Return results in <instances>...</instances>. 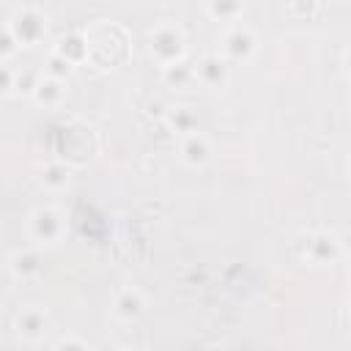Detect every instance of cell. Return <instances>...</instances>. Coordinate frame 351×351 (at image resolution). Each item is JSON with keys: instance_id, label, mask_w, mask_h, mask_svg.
<instances>
[{"instance_id": "cell-1", "label": "cell", "mask_w": 351, "mask_h": 351, "mask_svg": "<svg viewBox=\"0 0 351 351\" xmlns=\"http://www.w3.org/2000/svg\"><path fill=\"white\" fill-rule=\"evenodd\" d=\"M82 41H85V60L101 71L121 69L132 60V36L118 22L93 19L82 30Z\"/></svg>"}, {"instance_id": "cell-2", "label": "cell", "mask_w": 351, "mask_h": 351, "mask_svg": "<svg viewBox=\"0 0 351 351\" xmlns=\"http://www.w3.org/2000/svg\"><path fill=\"white\" fill-rule=\"evenodd\" d=\"M99 140L96 132L80 121V118H66L63 123H58L55 129V140H52V151L55 159L69 165V167H82L96 156Z\"/></svg>"}, {"instance_id": "cell-3", "label": "cell", "mask_w": 351, "mask_h": 351, "mask_svg": "<svg viewBox=\"0 0 351 351\" xmlns=\"http://www.w3.org/2000/svg\"><path fill=\"white\" fill-rule=\"evenodd\" d=\"M148 47H151V55L162 63V66H170V63H178L184 60L186 55V36L178 25L173 22H159L151 33H148Z\"/></svg>"}, {"instance_id": "cell-4", "label": "cell", "mask_w": 351, "mask_h": 351, "mask_svg": "<svg viewBox=\"0 0 351 351\" xmlns=\"http://www.w3.org/2000/svg\"><path fill=\"white\" fill-rule=\"evenodd\" d=\"M8 30L14 33L19 47H33L47 36V16L38 8H19L8 19Z\"/></svg>"}, {"instance_id": "cell-5", "label": "cell", "mask_w": 351, "mask_h": 351, "mask_svg": "<svg viewBox=\"0 0 351 351\" xmlns=\"http://www.w3.org/2000/svg\"><path fill=\"white\" fill-rule=\"evenodd\" d=\"M63 214L52 206H38L33 214H30V222H27V233L36 244H58L60 236H63Z\"/></svg>"}, {"instance_id": "cell-6", "label": "cell", "mask_w": 351, "mask_h": 351, "mask_svg": "<svg viewBox=\"0 0 351 351\" xmlns=\"http://www.w3.org/2000/svg\"><path fill=\"white\" fill-rule=\"evenodd\" d=\"M304 258L315 266H335L343 258V247L332 233L318 230L304 239Z\"/></svg>"}, {"instance_id": "cell-7", "label": "cell", "mask_w": 351, "mask_h": 351, "mask_svg": "<svg viewBox=\"0 0 351 351\" xmlns=\"http://www.w3.org/2000/svg\"><path fill=\"white\" fill-rule=\"evenodd\" d=\"M258 49V38L247 25H233L222 36V58L225 60H247Z\"/></svg>"}, {"instance_id": "cell-8", "label": "cell", "mask_w": 351, "mask_h": 351, "mask_svg": "<svg viewBox=\"0 0 351 351\" xmlns=\"http://www.w3.org/2000/svg\"><path fill=\"white\" fill-rule=\"evenodd\" d=\"M14 329L22 340L27 343H38L44 337V332L49 329V315L41 307H25L19 310V315L14 318Z\"/></svg>"}, {"instance_id": "cell-9", "label": "cell", "mask_w": 351, "mask_h": 351, "mask_svg": "<svg viewBox=\"0 0 351 351\" xmlns=\"http://www.w3.org/2000/svg\"><path fill=\"white\" fill-rule=\"evenodd\" d=\"M211 154H214L211 140H208L203 132L195 129V132H186V134H184V140H181V156H184L186 165L200 167V165H206V162L211 159Z\"/></svg>"}, {"instance_id": "cell-10", "label": "cell", "mask_w": 351, "mask_h": 351, "mask_svg": "<svg viewBox=\"0 0 351 351\" xmlns=\"http://www.w3.org/2000/svg\"><path fill=\"white\" fill-rule=\"evenodd\" d=\"M145 313V296L140 288H123L112 302V315L118 321H137Z\"/></svg>"}, {"instance_id": "cell-11", "label": "cell", "mask_w": 351, "mask_h": 351, "mask_svg": "<svg viewBox=\"0 0 351 351\" xmlns=\"http://www.w3.org/2000/svg\"><path fill=\"white\" fill-rule=\"evenodd\" d=\"M30 96L44 104V107H58L66 96V80H58V77H49L41 71V77L36 80V88L30 90Z\"/></svg>"}, {"instance_id": "cell-12", "label": "cell", "mask_w": 351, "mask_h": 351, "mask_svg": "<svg viewBox=\"0 0 351 351\" xmlns=\"http://www.w3.org/2000/svg\"><path fill=\"white\" fill-rule=\"evenodd\" d=\"M228 77V60L222 55H206L197 66H195V80H200L208 88H219Z\"/></svg>"}, {"instance_id": "cell-13", "label": "cell", "mask_w": 351, "mask_h": 351, "mask_svg": "<svg viewBox=\"0 0 351 351\" xmlns=\"http://www.w3.org/2000/svg\"><path fill=\"white\" fill-rule=\"evenodd\" d=\"M41 269H44V258H41V252L33 250V247H30V250H19V252L11 255V271H14L16 277H22V280L38 277Z\"/></svg>"}, {"instance_id": "cell-14", "label": "cell", "mask_w": 351, "mask_h": 351, "mask_svg": "<svg viewBox=\"0 0 351 351\" xmlns=\"http://www.w3.org/2000/svg\"><path fill=\"white\" fill-rule=\"evenodd\" d=\"M52 52H55V55H60V58H66L71 66L85 63V41H82V30H80V33H69V36L58 38V44H55V49H52Z\"/></svg>"}, {"instance_id": "cell-15", "label": "cell", "mask_w": 351, "mask_h": 351, "mask_svg": "<svg viewBox=\"0 0 351 351\" xmlns=\"http://www.w3.org/2000/svg\"><path fill=\"white\" fill-rule=\"evenodd\" d=\"M206 8L214 19H222V22H233L241 8H244V0H206Z\"/></svg>"}, {"instance_id": "cell-16", "label": "cell", "mask_w": 351, "mask_h": 351, "mask_svg": "<svg viewBox=\"0 0 351 351\" xmlns=\"http://www.w3.org/2000/svg\"><path fill=\"white\" fill-rule=\"evenodd\" d=\"M162 74H165V80H167L170 85H176V88H181V85H186L189 80H195V69L186 66L184 60L170 63V66H162Z\"/></svg>"}, {"instance_id": "cell-17", "label": "cell", "mask_w": 351, "mask_h": 351, "mask_svg": "<svg viewBox=\"0 0 351 351\" xmlns=\"http://www.w3.org/2000/svg\"><path fill=\"white\" fill-rule=\"evenodd\" d=\"M41 181H44L47 186H52V189L66 186V184H69V165H63V162H58V159H55L52 165H47V167H44Z\"/></svg>"}, {"instance_id": "cell-18", "label": "cell", "mask_w": 351, "mask_h": 351, "mask_svg": "<svg viewBox=\"0 0 351 351\" xmlns=\"http://www.w3.org/2000/svg\"><path fill=\"white\" fill-rule=\"evenodd\" d=\"M170 123L176 126V132L186 134V132H195V126H197V118H195V112H192L189 107H178V110L170 115Z\"/></svg>"}, {"instance_id": "cell-19", "label": "cell", "mask_w": 351, "mask_h": 351, "mask_svg": "<svg viewBox=\"0 0 351 351\" xmlns=\"http://www.w3.org/2000/svg\"><path fill=\"white\" fill-rule=\"evenodd\" d=\"M71 71H74V66L66 60V58H60V55H49V60H47V69H44V74H49V77H58V80H69L71 77Z\"/></svg>"}, {"instance_id": "cell-20", "label": "cell", "mask_w": 351, "mask_h": 351, "mask_svg": "<svg viewBox=\"0 0 351 351\" xmlns=\"http://www.w3.org/2000/svg\"><path fill=\"white\" fill-rule=\"evenodd\" d=\"M288 11L296 19H313L321 11V0H291L288 3Z\"/></svg>"}, {"instance_id": "cell-21", "label": "cell", "mask_w": 351, "mask_h": 351, "mask_svg": "<svg viewBox=\"0 0 351 351\" xmlns=\"http://www.w3.org/2000/svg\"><path fill=\"white\" fill-rule=\"evenodd\" d=\"M16 49H19V44H16L14 33L8 30V25H5V27H0V63H3V60H8L11 55H16Z\"/></svg>"}, {"instance_id": "cell-22", "label": "cell", "mask_w": 351, "mask_h": 351, "mask_svg": "<svg viewBox=\"0 0 351 351\" xmlns=\"http://www.w3.org/2000/svg\"><path fill=\"white\" fill-rule=\"evenodd\" d=\"M14 77H16V71H11L8 66L0 63V90H3V93L14 88Z\"/></svg>"}, {"instance_id": "cell-23", "label": "cell", "mask_w": 351, "mask_h": 351, "mask_svg": "<svg viewBox=\"0 0 351 351\" xmlns=\"http://www.w3.org/2000/svg\"><path fill=\"white\" fill-rule=\"evenodd\" d=\"M66 346H77V348H85L82 340H58V348H66Z\"/></svg>"}]
</instances>
